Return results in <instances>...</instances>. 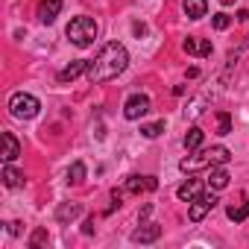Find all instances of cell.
I'll return each instance as SVG.
<instances>
[{"mask_svg":"<svg viewBox=\"0 0 249 249\" xmlns=\"http://www.w3.org/2000/svg\"><path fill=\"white\" fill-rule=\"evenodd\" d=\"M126 65H129L126 47L117 44V41H108V44L94 56V62L88 65V79H91L94 85L108 82V79H114V76H120L123 71H126Z\"/></svg>","mask_w":249,"mask_h":249,"instance_id":"obj_1","label":"cell"},{"mask_svg":"<svg viewBox=\"0 0 249 249\" xmlns=\"http://www.w3.org/2000/svg\"><path fill=\"white\" fill-rule=\"evenodd\" d=\"M68 38L73 47H91L94 38H97V21L88 18V15H76L71 24H68Z\"/></svg>","mask_w":249,"mask_h":249,"instance_id":"obj_2","label":"cell"},{"mask_svg":"<svg viewBox=\"0 0 249 249\" xmlns=\"http://www.w3.org/2000/svg\"><path fill=\"white\" fill-rule=\"evenodd\" d=\"M38 108H41V103H38L33 94H27V91H18V94H12V100H9V111H12V117H18V120L36 117Z\"/></svg>","mask_w":249,"mask_h":249,"instance_id":"obj_3","label":"cell"},{"mask_svg":"<svg viewBox=\"0 0 249 249\" xmlns=\"http://www.w3.org/2000/svg\"><path fill=\"white\" fill-rule=\"evenodd\" d=\"M214 205H217V196H214V194H205V191H202L199 196H194V199H191V211H188L191 223H199V220L214 208Z\"/></svg>","mask_w":249,"mask_h":249,"instance_id":"obj_4","label":"cell"},{"mask_svg":"<svg viewBox=\"0 0 249 249\" xmlns=\"http://www.w3.org/2000/svg\"><path fill=\"white\" fill-rule=\"evenodd\" d=\"M147 111H150V97L147 94H132L126 100V106H123V117H126V120H138Z\"/></svg>","mask_w":249,"mask_h":249,"instance_id":"obj_5","label":"cell"},{"mask_svg":"<svg viewBox=\"0 0 249 249\" xmlns=\"http://www.w3.org/2000/svg\"><path fill=\"white\" fill-rule=\"evenodd\" d=\"M202 194V179H196V176H191V179H185L179 188H176V196L182 199V202H191L194 196H199Z\"/></svg>","mask_w":249,"mask_h":249,"instance_id":"obj_6","label":"cell"},{"mask_svg":"<svg viewBox=\"0 0 249 249\" xmlns=\"http://www.w3.org/2000/svg\"><path fill=\"white\" fill-rule=\"evenodd\" d=\"M62 12V0H41L38 3V21L41 24H53Z\"/></svg>","mask_w":249,"mask_h":249,"instance_id":"obj_7","label":"cell"},{"mask_svg":"<svg viewBox=\"0 0 249 249\" xmlns=\"http://www.w3.org/2000/svg\"><path fill=\"white\" fill-rule=\"evenodd\" d=\"M182 50L188 53V56H211V41H202V38H194V36H188L185 41H182Z\"/></svg>","mask_w":249,"mask_h":249,"instance_id":"obj_8","label":"cell"},{"mask_svg":"<svg viewBox=\"0 0 249 249\" xmlns=\"http://www.w3.org/2000/svg\"><path fill=\"white\" fill-rule=\"evenodd\" d=\"M88 65H91V62H85V59H76V62H71L65 71H59V82H62V85H65V82H73L76 76L88 73Z\"/></svg>","mask_w":249,"mask_h":249,"instance_id":"obj_9","label":"cell"},{"mask_svg":"<svg viewBox=\"0 0 249 249\" xmlns=\"http://www.w3.org/2000/svg\"><path fill=\"white\" fill-rule=\"evenodd\" d=\"M156 188H159V179H156V176H129V182H126V191H129V194L156 191Z\"/></svg>","mask_w":249,"mask_h":249,"instance_id":"obj_10","label":"cell"},{"mask_svg":"<svg viewBox=\"0 0 249 249\" xmlns=\"http://www.w3.org/2000/svg\"><path fill=\"white\" fill-rule=\"evenodd\" d=\"M159 237H161V226H156V223H147V226H141V229L132 231L135 243H156Z\"/></svg>","mask_w":249,"mask_h":249,"instance_id":"obj_11","label":"cell"},{"mask_svg":"<svg viewBox=\"0 0 249 249\" xmlns=\"http://www.w3.org/2000/svg\"><path fill=\"white\" fill-rule=\"evenodd\" d=\"M0 156H3L6 164H12V161L21 156V144H18V138H15L12 132H3V153H0Z\"/></svg>","mask_w":249,"mask_h":249,"instance_id":"obj_12","label":"cell"},{"mask_svg":"<svg viewBox=\"0 0 249 249\" xmlns=\"http://www.w3.org/2000/svg\"><path fill=\"white\" fill-rule=\"evenodd\" d=\"M182 9L191 21H199L202 15H208V3L205 0H182Z\"/></svg>","mask_w":249,"mask_h":249,"instance_id":"obj_13","label":"cell"},{"mask_svg":"<svg viewBox=\"0 0 249 249\" xmlns=\"http://www.w3.org/2000/svg\"><path fill=\"white\" fill-rule=\"evenodd\" d=\"M229 179H231V176H229V170H226L223 164H214L211 173H208V185H211L214 191H223V188L229 185Z\"/></svg>","mask_w":249,"mask_h":249,"instance_id":"obj_14","label":"cell"},{"mask_svg":"<svg viewBox=\"0 0 249 249\" xmlns=\"http://www.w3.org/2000/svg\"><path fill=\"white\" fill-rule=\"evenodd\" d=\"M3 182H6V188H21V185H24V173L15 170L12 164H6V167H3Z\"/></svg>","mask_w":249,"mask_h":249,"instance_id":"obj_15","label":"cell"},{"mask_svg":"<svg viewBox=\"0 0 249 249\" xmlns=\"http://www.w3.org/2000/svg\"><path fill=\"white\" fill-rule=\"evenodd\" d=\"M73 217H79V205H76V202L59 205V211H56V220H59V223H71Z\"/></svg>","mask_w":249,"mask_h":249,"instance_id":"obj_16","label":"cell"},{"mask_svg":"<svg viewBox=\"0 0 249 249\" xmlns=\"http://www.w3.org/2000/svg\"><path fill=\"white\" fill-rule=\"evenodd\" d=\"M226 214H229V220H234V223H243V220L249 217V202H240V205H229V208H226Z\"/></svg>","mask_w":249,"mask_h":249,"instance_id":"obj_17","label":"cell"},{"mask_svg":"<svg viewBox=\"0 0 249 249\" xmlns=\"http://www.w3.org/2000/svg\"><path fill=\"white\" fill-rule=\"evenodd\" d=\"M202 138H205V132H202L199 126H191L188 135H185V147H188V150H196V147L202 144Z\"/></svg>","mask_w":249,"mask_h":249,"instance_id":"obj_18","label":"cell"},{"mask_svg":"<svg viewBox=\"0 0 249 249\" xmlns=\"http://www.w3.org/2000/svg\"><path fill=\"white\" fill-rule=\"evenodd\" d=\"M208 159H211V167H214V164H229L231 156H229L226 147H211V150H208Z\"/></svg>","mask_w":249,"mask_h":249,"instance_id":"obj_19","label":"cell"},{"mask_svg":"<svg viewBox=\"0 0 249 249\" xmlns=\"http://www.w3.org/2000/svg\"><path fill=\"white\" fill-rule=\"evenodd\" d=\"M164 132V120H156V123H147V126H141V135L144 138H159Z\"/></svg>","mask_w":249,"mask_h":249,"instance_id":"obj_20","label":"cell"},{"mask_svg":"<svg viewBox=\"0 0 249 249\" xmlns=\"http://www.w3.org/2000/svg\"><path fill=\"white\" fill-rule=\"evenodd\" d=\"M82 179H85V164H82V161H73V164H71V170H68V182L79 185Z\"/></svg>","mask_w":249,"mask_h":249,"instance_id":"obj_21","label":"cell"},{"mask_svg":"<svg viewBox=\"0 0 249 249\" xmlns=\"http://www.w3.org/2000/svg\"><path fill=\"white\" fill-rule=\"evenodd\" d=\"M217 120H220V135H229V132H231V117H229L226 111H220Z\"/></svg>","mask_w":249,"mask_h":249,"instance_id":"obj_22","label":"cell"},{"mask_svg":"<svg viewBox=\"0 0 249 249\" xmlns=\"http://www.w3.org/2000/svg\"><path fill=\"white\" fill-rule=\"evenodd\" d=\"M229 24H231L229 15H214V30H229Z\"/></svg>","mask_w":249,"mask_h":249,"instance_id":"obj_23","label":"cell"},{"mask_svg":"<svg viewBox=\"0 0 249 249\" xmlns=\"http://www.w3.org/2000/svg\"><path fill=\"white\" fill-rule=\"evenodd\" d=\"M44 240H47V231H44V229H38V231H36V234H33V240H30V246H33V249H36V246H41V243H44Z\"/></svg>","mask_w":249,"mask_h":249,"instance_id":"obj_24","label":"cell"},{"mask_svg":"<svg viewBox=\"0 0 249 249\" xmlns=\"http://www.w3.org/2000/svg\"><path fill=\"white\" fill-rule=\"evenodd\" d=\"M9 234H21V223H9Z\"/></svg>","mask_w":249,"mask_h":249,"instance_id":"obj_25","label":"cell"},{"mask_svg":"<svg viewBox=\"0 0 249 249\" xmlns=\"http://www.w3.org/2000/svg\"><path fill=\"white\" fill-rule=\"evenodd\" d=\"M220 3H226V6H229V3H234V0H220Z\"/></svg>","mask_w":249,"mask_h":249,"instance_id":"obj_26","label":"cell"}]
</instances>
